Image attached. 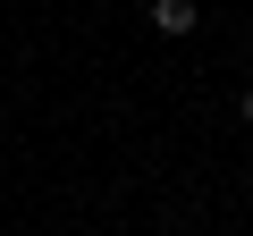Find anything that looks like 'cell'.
I'll return each instance as SVG.
<instances>
[{
	"instance_id": "3957f363",
	"label": "cell",
	"mask_w": 253,
	"mask_h": 236,
	"mask_svg": "<svg viewBox=\"0 0 253 236\" xmlns=\"http://www.w3.org/2000/svg\"><path fill=\"white\" fill-rule=\"evenodd\" d=\"M245 51H253V34H245Z\"/></svg>"
},
{
	"instance_id": "7a4b0ae2",
	"label": "cell",
	"mask_w": 253,
	"mask_h": 236,
	"mask_svg": "<svg viewBox=\"0 0 253 236\" xmlns=\"http://www.w3.org/2000/svg\"><path fill=\"white\" fill-rule=\"evenodd\" d=\"M236 118H245V127H253V84H245V101H236Z\"/></svg>"
},
{
	"instance_id": "6da1fadb",
	"label": "cell",
	"mask_w": 253,
	"mask_h": 236,
	"mask_svg": "<svg viewBox=\"0 0 253 236\" xmlns=\"http://www.w3.org/2000/svg\"><path fill=\"white\" fill-rule=\"evenodd\" d=\"M144 17H152V34H169V42L203 26V9H194V0H144Z\"/></svg>"
}]
</instances>
